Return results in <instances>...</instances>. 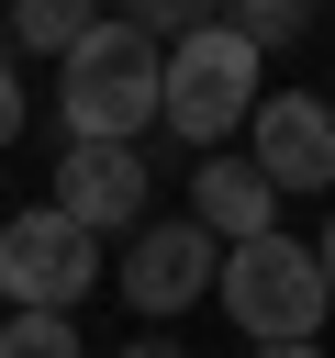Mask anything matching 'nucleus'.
Returning a JSON list of instances; mask_svg holds the SVG:
<instances>
[{
    "mask_svg": "<svg viewBox=\"0 0 335 358\" xmlns=\"http://www.w3.org/2000/svg\"><path fill=\"white\" fill-rule=\"evenodd\" d=\"M212 268H223V246L179 213V224H134L112 280H123V302H134V313H190V302L212 291Z\"/></svg>",
    "mask_w": 335,
    "mask_h": 358,
    "instance_id": "423d86ee",
    "label": "nucleus"
},
{
    "mask_svg": "<svg viewBox=\"0 0 335 358\" xmlns=\"http://www.w3.org/2000/svg\"><path fill=\"white\" fill-rule=\"evenodd\" d=\"M246 168L290 201V190H335V112L313 90H268L246 112Z\"/></svg>",
    "mask_w": 335,
    "mask_h": 358,
    "instance_id": "39448f33",
    "label": "nucleus"
},
{
    "mask_svg": "<svg viewBox=\"0 0 335 358\" xmlns=\"http://www.w3.org/2000/svg\"><path fill=\"white\" fill-rule=\"evenodd\" d=\"M212 291H223V324H234L246 347H324V313H335V302H324V268H313L302 235L223 246Z\"/></svg>",
    "mask_w": 335,
    "mask_h": 358,
    "instance_id": "7ed1b4c3",
    "label": "nucleus"
},
{
    "mask_svg": "<svg viewBox=\"0 0 335 358\" xmlns=\"http://www.w3.org/2000/svg\"><path fill=\"white\" fill-rule=\"evenodd\" d=\"M11 134H22V67L0 56V145H11Z\"/></svg>",
    "mask_w": 335,
    "mask_h": 358,
    "instance_id": "9b49d317",
    "label": "nucleus"
},
{
    "mask_svg": "<svg viewBox=\"0 0 335 358\" xmlns=\"http://www.w3.org/2000/svg\"><path fill=\"white\" fill-rule=\"evenodd\" d=\"M257 101H268V56H257L234 22H201L190 45L156 56V123H168L179 145H201V157H223Z\"/></svg>",
    "mask_w": 335,
    "mask_h": 358,
    "instance_id": "f03ea898",
    "label": "nucleus"
},
{
    "mask_svg": "<svg viewBox=\"0 0 335 358\" xmlns=\"http://www.w3.org/2000/svg\"><path fill=\"white\" fill-rule=\"evenodd\" d=\"M324 112H335V90H324Z\"/></svg>",
    "mask_w": 335,
    "mask_h": 358,
    "instance_id": "2eb2a0df",
    "label": "nucleus"
},
{
    "mask_svg": "<svg viewBox=\"0 0 335 358\" xmlns=\"http://www.w3.org/2000/svg\"><path fill=\"white\" fill-rule=\"evenodd\" d=\"M89 280H100V235H78L56 201L0 213V302L11 313H78Z\"/></svg>",
    "mask_w": 335,
    "mask_h": 358,
    "instance_id": "20e7f679",
    "label": "nucleus"
},
{
    "mask_svg": "<svg viewBox=\"0 0 335 358\" xmlns=\"http://www.w3.org/2000/svg\"><path fill=\"white\" fill-rule=\"evenodd\" d=\"M257 358H324V347H257Z\"/></svg>",
    "mask_w": 335,
    "mask_h": 358,
    "instance_id": "4468645a",
    "label": "nucleus"
},
{
    "mask_svg": "<svg viewBox=\"0 0 335 358\" xmlns=\"http://www.w3.org/2000/svg\"><path fill=\"white\" fill-rule=\"evenodd\" d=\"M56 123H67V145H145V123H156V45L123 11H100L56 56Z\"/></svg>",
    "mask_w": 335,
    "mask_h": 358,
    "instance_id": "f257e3e1",
    "label": "nucleus"
},
{
    "mask_svg": "<svg viewBox=\"0 0 335 358\" xmlns=\"http://www.w3.org/2000/svg\"><path fill=\"white\" fill-rule=\"evenodd\" d=\"M89 22H100V11H78V0H22V11H11V45H22V56H67Z\"/></svg>",
    "mask_w": 335,
    "mask_h": 358,
    "instance_id": "1a4fd4ad",
    "label": "nucleus"
},
{
    "mask_svg": "<svg viewBox=\"0 0 335 358\" xmlns=\"http://www.w3.org/2000/svg\"><path fill=\"white\" fill-rule=\"evenodd\" d=\"M56 213L78 235H134L145 224V145H67L56 157Z\"/></svg>",
    "mask_w": 335,
    "mask_h": 358,
    "instance_id": "0eeeda50",
    "label": "nucleus"
},
{
    "mask_svg": "<svg viewBox=\"0 0 335 358\" xmlns=\"http://www.w3.org/2000/svg\"><path fill=\"white\" fill-rule=\"evenodd\" d=\"M123 358H190V347H168V336H145V347H123Z\"/></svg>",
    "mask_w": 335,
    "mask_h": 358,
    "instance_id": "ddd939ff",
    "label": "nucleus"
},
{
    "mask_svg": "<svg viewBox=\"0 0 335 358\" xmlns=\"http://www.w3.org/2000/svg\"><path fill=\"white\" fill-rule=\"evenodd\" d=\"M313 268H324V302H335V213H324V235H313Z\"/></svg>",
    "mask_w": 335,
    "mask_h": 358,
    "instance_id": "f8f14e48",
    "label": "nucleus"
},
{
    "mask_svg": "<svg viewBox=\"0 0 335 358\" xmlns=\"http://www.w3.org/2000/svg\"><path fill=\"white\" fill-rule=\"evenodd\" d=\"M190 224H201L212 246H257V235H279V190L223 145V157H201V168H190Z\"/></svg>",
    "mask_w": 335,
    "mask_h": 358,
    "instance_id": "6e6552de",
    "label": "nucleus"
},
{
    "mask_svg": "<svg viewBox=\"0 0 335 358\" xmlns=\"http://www.w3.org/2000/svg\"><path fill=\"white\" fill-rule=\"evenodd\" d=\"M0 358H89V347H78L67 313H11L0 324Z\"/></svg>",
    "mask_w": 335,
    "mask_h": 358,
    "instance_id": "9d476101",
    "label": "nucleus"
}]
</instances>
